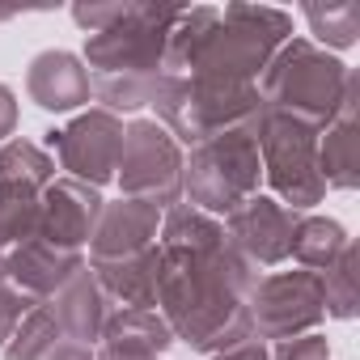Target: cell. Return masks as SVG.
<instances>
[{
	"instance_id": "277c9868",
	"label": "cell",
	"mask_w": 360,
	"mask_h": 360,
	"mask_svg": "<svg viewBox=\"0 0 360 360\" xmlns=\"http://www.w3.org/2000/svg\"><path fill=\"white\" fill-rule=\"evenodd\" d=\"M157 123L178 140V144H204L221 131L233 127H250L255 115L263 110L259 85H242V81H221V77H161V89L153 98Z\"/></svg>"
},
{
	"instance_id": "d6986e66",
	"label": "cell",
	"mask_w": 360,
	"mask_h": 360,
	"mask_svg": "<svg viewBox=\"0 0 360 360\" xmlns=\"http://www.w3.org/2000/svg\"><path fill=\"white\" fill-rule=\"evenodd\" d=\"M115 309H157V284H161V255L148 246L144 255L115 259V263H89Z\"/></svg>"
},
{
	"instance_id": "83f0119b",
	"label": "cell",
	"mask_w": 360,
	"mask_h": 360,
	"mask_svg": "<svg viewBox=\"0 0 360 360\" xmlns=\"http://www.w3.org/2000/svg\"><path fill=\"white\" fill-rule=\"evenodd\" d=\"M271 360H330V347H326V339L314 330V335H297V339L276 343Z\"/></svg>"
},
{
	"instance_id": "ac0fdd59",
	"label": "cell",
	"mask_w": 360,
	"mask_h": 360,
	"mask_svg": "<svg viewBox=\"0 0 360 360\" xmlns=\"http://www.w3.org/2000/svg\"><path fill=\"white\" fill-rule=\"evenodd\" d=\"M356 102H360V85L343 98V110L335 115V123L322 127L318 136V174L326 191H352L360 183V136H356Z\"/></svg>"
},
{
	"instance_id": "603a6c76",
	"label": "cell",
	"mask_w": 360,
	"mask_h": 360,
	"mask_svg": "<svg viewBox=\"0 0 360 360\" xmlns=\"http://www.w3.org/2000/svg\"><path fill=\"white\" fill-rule=\"evenodd\" d=\"M56 343H64L60 322H56L51 305L39 301V305L18 322V330L9 335V343L0 347V352H5V360H47V356L56 352Z\"/></svg>"
},
{
	"instance_id": "484cf974",
	"label": "cell",
	"mask_w": 360,
	"mask_h": 360,
	"mask_svg": "<svg viewBox=\"0 0 360 360\" xmlns=\"http://www.w3.org/2000/svg\"><path fill=\"white\" fill-rule=\"evenodd\" d=\"M318 276H322V309L330 318H343V322L356 318V305H360V297H356V246L347 242L343 255Z\"/></svg>"
},
{
	"instance_id": "f546056e",
	"label": "cell",
	"mask_w": 360,
	"mask_h": 360,
	"mask_svg": "<svg viewBox=\"0 0 360 360\" xmlns=\"http://www.w3.org/2000/svg\"><path fill=\"white\" fill-rule=\"evenodd\" d=\"M13 131H18V94L0 85V144L13 140Z\"/></svg>"
},
{
	"instance_id": "4dcf8cb0",
	"label": "cell",
	"mask_w": 360,
	"mask_h": 360,
	"mask_svg": "<svg viewBox=\"0 0 360 360\" xmlns=\"http://www.w3.org/2000/svg\"><path fill=\"white\" fill-rule=\"evenodd\" d=\"M47 360H98V356H94V347H85V343H72V339H64V343H56V352H51Z\"/></svg>"
},
{
	"instance_id": "30bf717a",
	"label": "cell",
	"mask_w": 360,
	"mask_h": 360,
	"mask_svg": "<svg viewBox=\"0 0 360 360\" xmlns=\"http://www.w3.org/2000/svg\"><path fill=\"white\" fill-rule=\"evenodd\" d=\"M43 148L51 157H60V169H68V178L102 191L106 183H115L119 169V153H123V119L110 110H85L77 115L68 127H51L43 131Z\"/></svg>"
},
{
	"instance_id": "3957f363",
	"label": "cell",
	"mask_w": 360,
	"mask_h": 360,
	"mask_svg": "<svg viewBox=\"0 0 360 360\" xmlns=\"http://www.w3.org/2000/svg\"><path fill=\"white\" fill-rule=\"evenodd\" d=\"M360 85L356 68H347L339 56L314 47L305 34H292L276 60L263 68L259 77V98L267 110L292 115L309 127H326L335 123V115L343 110V98Z\"/></svg>"
},
{
	"instance_id": "ba28073f",
	"label": "cell",
	"mask_w": 360,
	"mask_h": 360,
	"mask_svg": "<svg viewBox=\"0 0 360 360\" xmlns=\"http://www.w3.org/2000/svg\"><path fill=\"white\" fill-rule=\"evenodd\" d=\"M115 183L123 200H144L153 208L183 204V144L157 119H131L123 127V153Z\"/></svg>"
},
{
	"instance_id": "5bb4252c",
	"label": "cell",
	"mask_w": 360,
	"mask_h": 360,
	"mask_svg": "<svg viewBox=\"0 0 360 360\" xmlns=\"http://www.w3.org/2000/svg\"><path fill=\"white\" fill-rule=\"evenodd\" d=\"M26 94L34 106L51 115H72L94 98L89 68L72 51H39L26 68Z\"/></svg>"
},
{
	"instance_id": "8992f818",
	"label": "cell",
	"mask_w": 360,
	"mask_h": 360,
	"mask_svg": "<svg viewBox=\"0 0 360 360\" xmlns=\"http://www.w3.org/2000/svg\"><path fill=\"white\" fill-rule=\"evenodd\" d=\"M259 178H263V161H259L255 127L221 131V136L195 144L191 157H183L187 204L217 221L229 217L233 208H242L250 195H259Z\"/></svg>"
},
{
	"instance_id": "52a82bcc",
	"label": "cell",
	"mask_w": 360,
	"mask_h": 360,
	"mask_svg": "<svg viewBox=\"0 0 360 360\" xmlns=\"http://www.w3.org/2000/svg\"><path fill=\"white\" fill-rule=\"evenodd\" d=\"M255 140H259V161H263V178L276 191L271 200H280L292 212H309L314 204H322L326 183L318 174V136L322 127H309L292 115L280 110H259L255 115Z\"/></svg>"
},
{
	"instance_id": "ffe728a7",
	"label": "cell",
	"mask_w": 360,
	"mask_h": 360,
	"mask_svg": "<svg viewBox=\"0 0 360 360\" xmlns=\"http://www.w3.org/2000/svg\"><path fill=\"white\" fill-rule=\"evenodd\" d=\"M217 18H221L217 5H183V13L174 18L169 39H165L161 72H169V77H187L191 64H195V56H200V47H204V39L212 34Z\"/></svg>"
},
{
	"instance_id": "9c48e42d",
	"label": "cell",
	"mask_w": 360,
	"mask_h": 360,
	"mask_svg": "<svg viewBox=\"0 0 360 360\" xmlns=\"http://www.w3.org/2000/svg\"><path fill=\"white\" fill-rule=\"evenodd\" d=\"M250 326L255 339H297V335H314L326 318L322 309V276L292 267V271H271V276H255L250 284Z\"/></svg>"
},
{
	"instance_id": "6da1fadb",
	"label": "cell",
	"mask_w": 360,
	"mask_h": 360,
	"mask_svg": "<svg viewBox=\"0 0 360 360\" xmlns=\"http://www.w3.org/2000/svg\"><path fill=\"white\" fill-rule=\"evenodd\" d=\"M157 255V314L165 318L174 339H183L204 356H217L255 335L246 297L259 271L229 246L225 225L217 217L191 208L187 200L165 208Z\"/></svg>"
},
{
	"instance_id": "7c38bea8",
	"label": "cell",
	"mask_w": 360,
	"mask_h": 360,
	"mask_svg": "<svg viewBox=\"0 0 360 360\" xmlns=\"http://www.w3.org/2000/svg\"><path fill=\"white\" fill-rule=\"evenodd\" d=\"M102 191L77 183V178H56V183L39 195V229L34 238L60 246V250H85L98 217H102Z\"/></svg>"
},
{
	"instance_id": "d4e9b609",
	"label": "cell",
	"mask_w": 360,
	"mask_h": 360,
	"mask_svg": "<svg viewBox=\"0 0 360 360\" xmlns=\"http://www.w3.org/2000/svg\"><path fill=\"white\" fill-rule=\"evenodd\" d=\"M0 178L47 191L56 183V157L34 140H5L0 144Z\"/></svg>"
},
{
	"instance_id": "1f68e13d",
	"label": "cell",
	"mask_w": 360,
	"mask_h": 360,
	"mask_svg": "<svg viewBox=\"0 0 360 360\" xmlns=\"http://www.w3.org/2000/svg\"><path fill=\"white\" fill-rule=\"evenodd\" d=\"M22 13H30V9H22V5H0V22H13Z\"/></svg>"
},
{
	"instance_id": "7a4b0ae2",
	"label": "cell",
	"mask_w": 360,
	"mask_h": 360,
	"mask_svg": "<svg viewBox=\"0 0 360 360\" xmlns=\"http://www.w3.org/2000/svg\"><path fill=\"white\" fill-rule=\"evenodd\" d=\"M72 22L85 30V68L89 77H157L165 60V39L183 5H72Z\"/></svg>"
},
{
	"instance_id": "2e32d148",
	"label": "cell",
	"mask_w": 360,
	"mask_h": 360,
	"mask_svg": "<svg viewBox=\"0 0 360 360\" xmlns=\"http://www.w3.org/2000/svg\"><path fill=\"white\" fill-rule=\"evenodd\" d=\"M47 305H51V314L60 322V335L72 339V343H85V347H98V339H102V330H106V322L115 314V301L106 297V288L98 284L89 263L56 297H47Z\"/></svg>"
},
{
	"instance_id": "e0dca14e",
	"label": "cell",
	"mask_w": 360,
	"mask_h": 360,
	"mask_svg": "<svg viewBox=\"0 0 360 360\" xmlns=\"http://www.w3.org/2000/svg\"><path fill=\"white\" fill-rule=\"evenodd\" d=\"M169 343L174 335L157 309H115L94 356L98 360H161Z\"/></svg>"
},
{
	"instance_id": "7402d4cb",
	"label": "cell",
	"mask_w": 360,
	"mask_h": 360,
	"mask_svg": "<svg viewBox=\"0 0 360 360\" xmlns=\"http://www.w3.org/2000/svg\"><path fill=\"white\" fill-rule=\"evenodd\" d=\"M39 195H43L39 187L0 178V255L22 246L26 238H34V229H39Z\"/></svg>"
},
{
	"instance_id": "4316f807",
	"label": "cell",
	"mask_w": 360,
	"mask_h": 360,
	"mask_svg": "<svg viewBox=\"0 0 360 360\" xmlns=\"http://www.w3.org/2000/svg\"><path fill=\"white\" fill-rule=\"evenodd\" d=\"M39 301H30L13 280H9V271H5V259H0V347L9 343V335L18 330V322L34 309Z\"/></svg>"
},
{
	"instance_id": "9a60e30c",
	"label": "cell",
	"mask_w": 360,
	"mask_h": 360,
	"mask_svg": "<svg viewBox=\"0 0 360 360\" xmlns=\"http://www.w3.org/2000/svg\"><path fill=\"white\" fill-rule=\"evenodd\" d=\"M0 259H5L9 280H13L30 301L56 297V292L85 267V255H81V250H60V246H51V242H43V238H26L22 246L5 250Z\"/></svg>"
},
{
	"instance_id": "f1b7e54d",
	"label": "cell",
	"mask_w": 360,
	"mask_h": 360,
	"mask_svg": "<svg viewBox=\"0 0 360 360\" xmlns=\"http://www.w3.org/2000/svg\"><path fill=\"white\" fill-rule=\"evenodd\" d=\"M212 360H271V347L263 343V339H242V343H233V347H225V352H217Z\"/></svg>"
},
{
	"instance_id": "4fadbf2b",
	"label": "cell",
	"mask_w": 360,
	"mask_h": 360,
	"mask_svg": "<svg viewBox=\"0 0 360 360\" xmlns=\"http://www.w3.org/2000/svg\"><path fill=\"white\" fill-rule=\"evenodd\" d=\"M157 233H161V208L144 200L102 204L98 229L89 238V263H115V259L144 255L148 246H157Z\"/></svg>"
},
{
	"instance_id": "44dd1931",
	"label": "cell",
	"mask_w": 360,
	"mask_h": 360,
	"mask_svg": "<svg viewBox=\"0 0 360 360\" xmlns=\"http://www.w3.org/2000/svg\"><path fill=\"white\" fill-rule=\"evenodd\" d=\"M347 246V229L330 217H301L292 229V246L288 259H297V267L305 271H326Z\"/></svg>"
},
{
	"instance_id": "cb8c5ba5",
	"label": "cell",
	"mask_w": 360,
	"mask_h": 360,
	"mask_svg": "<svg viewBox=\"0 0 360 360\" xmlns=\"http://www.w3.org/2000/svg\"><path fill=\"white\" fill-rule=\"evenodd\" d=\"M301 18L309 22V43H326L330 51H347L360 39V5L356 0H339V5H305Z\"/></svg>"
},
{
	"instance_id": "5b68a950",
	"label": "cell",
	"mask_w": 360,
	"mask_h": 360,
	"mask_svg": "<svg viewBox=\"0 0 360 360\" xmlns=\"http://www.w3.org/2000/svg\"><path fill=\"white\" fill-rule=\"evenodd\" d=\"M292 39V13L271 5H225L212 34L204 39L191 72L259 85L263 68Z\"/></svg>"
},
{
	"instance_id": "8fae6325",
	"label": "cell",
	"mask_w": 360,
	"mask_h": 360,
	"mask_svg": "<svg viewBox=\"0 0 360 360\" xmlns=\"http://www.w3.org/2000/svg\"><path fill=\"white\" fill-rule=\"evenodd\" d=\"M301 212L284 208L271 195H250L242 208H233L221 225L229 246L250 263V267H280L288 259L292 246V229H297Z\"/></svg>"
}]
</instances>
